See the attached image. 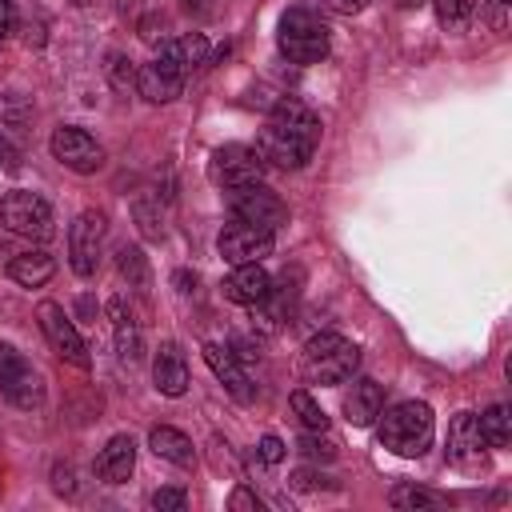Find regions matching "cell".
<instances>
[{
    "mask_svg": "<svg viewBox=\"0 0 512 512\" xmlns=\"http://www.w3.org/2000/svg\"><path fill=\"white\" fill-rule=\"evenodd\" d=\"M108 316H112V340H116V356L124 364H136L144 356V336H140V324L132 316V308L124 300H112L108 304Z\"/></svg>",
    "mask_w": 512,
    "mask_h": 512,
    "instance_id": "obj_19",
    "label": "cell"
},
{
    "mask_svg": "<svg viewBox=\"0 0 512 512\" xmlns=\"http://www.w3.org/2000/svg\"><path fill=\"white\" fill-rule=\"evenodd\" d=\"M360 368V348L336 332H320L304 344L300 372L308 384H344Z\"/></svg>",
    "mask_w": 512,
    "mask_h": 512,
    "instance_id": "obj_2",
    "label": "cell"
},
{
    "mask_svg": "<svg viewBox=\"0 0 512 512\" xmlns=\"http://www.w3.org/2000/svg\"><path fill=\"white\" fill-rule=\"evenodd\" d=\"M8 276L20 288H44L56 276V260L48 252H20V256L8 260Z\"/></svg>",
    "mask_w": 512,
    "mask_h": 512,
    "instance_id": "obj_23",
    "label": "cell"
},
{
    "mask_svg": "<svg viewBox=\"0 0 512 512\" xmlns=\"http://www.w3.org/2000/svg\"><path fill=\"white\" fill-rule=\"evenodd\" d=\"M72 4H76V8H88V4H96V0H72Z\"/></svg>",
    "mask_w": 512,
    "mask_h": 512,
    "instance_id": "obj_44",
    "label": "cell"
},
{
    "mask_svg": "<svg viewBox=\"0 0 512 512\" xmlns=\"http://www.w3.org/2000/svg\"><path fill=\"white\" fill-rule=\"evenodd\" d=\"M216 248L228 264H260L264 256H272V232L236 220V224H224Z\"/></svg>",
    "mask_w": 512,
    "mask_h": 512,
    "instance_id": "obj_11",
    "label": "cell"
},
{
    "mask_svg": "<svg viewBox=\"0 0 512 512\" xmlns=\"http://www.w3.org/2000/svg\"><path fill=\"white\" fill-rule=\"evenodd\" d=\"M16 24V4L12 0H0V40H4V32Z\"/></svg>",
    "mask_w": 512,
    "mask_h": 512,
    "instance_id": "obj_41",
    "label": "cell"
},
{
    "mask_svg": "<svg viewBox=\"0 0 512 512\" xmlns=\"http://www.w3.org/2000/svg\"><path fill=\"white\" fill-rule=\"evenodd\" d=\"M176 52H180V64H184V72H188V68H200V64H208V40H204L200 32H192V36H180V40H176Z\"/></svg>",
    "mask_w": 512,
    "mask_h": 512,
    "instance_id": "obj_31",
    "label": "cell"
},
{
    "mask_svg": "<svg viewBox=\"0 0 512 512\" xmlns=\"http://www.w3.org/2000/svg\"><path fill=\"white\" fill-rule=\"evenodd\" d=\"M52 488L60 496H76V472H72V464H56L52 468Z\"/></svg>",
    "mask_w": 512,
    "mask_h": 512,
    "instance_id": "obj_36",
    "label": "cell"
},
{
    "mask_svg": "<svg viewBox=\"0 0 512 512\" xmlns=\"http://www.w3.org/2000/svg\"><path fill=\"white\" fill-rule=\"evenodd\" d=\"M272 124H280L284 132H292V136L308 140L312 148L320 144V116H316L304 100H296V96L276 100V108H272Z\"/></svg>",
    "mask_w": 512,
    "mask_h": 512,
    "instance_id": "obj_18",
    "label": "cell"
},
{
    "mask_svg": "<svg viewBox=\"0 0 512 512\" xmlns=\"http://www.w3.org/2000/svg\"><path fill=\"white\" fill-rule=\"evenodd\" d=\"M180 4H184V8H192V4H196V0H180Z\"/></svg>",
    "mask_w": 512,
    "mask_h": 512,
    "instance_id": "obj_45",
    "label": "cell"
},
{
    "mask_svg": "<svg viewBox=\"0 0 512 512\" xmlns=\"http://www.w3.org/2000/svg\"><path fill=\"white\" fill-rule=\"evenodd\" d=\"M256 152H260L264 164H276V168H304L316 148H312L308 140H300V136H292V132H284L280 124L268 120V124L260 128V136H256Z\"/></svg>",
    "mask_w": 512,
    "mask_h": 512,
    "instance_id": "obj_12",
    "label": "cell"
},
{
    "mask_svg": "<svg viewBox=\"0 0 512 512\" xmlns=\"http://www.w3.org/2000/svg\"><path fill=\"white\" fill-rule=\"evenodd\" d=\"M228 508H232V512H260V496L248 492V488H236L232 500H228Z\"/></svg>",
    "mask_w": 512,
    "mask_h": 512,
    "instance_id": "obj_37",
    "label": "cell"
},
{
    "mask_svg": "<svg viewBox=\"0 0 512 512\" xmlns=\"http://www.w3.org/2000/svg\"><path fill=\"white\" fill-rule=\"evenodd\" d=\"M180 88H184V76L180 72H168L164 64H144V68H136V92L148 100V104H168V100H176L180 96Z\"/></svg>",
    "mask_w": 512,
    "mask_h": 512,
    "instance_id": "obj_20",
    "label": "cell"
},
{
    "mask_svg": "<svg viewBox=\"0 0 512 512\" xmlns=\"http://www.w3.org/2000/svg\"><path fill=\"white\" fill-rule=\"evenodd\" d=\"M380 412H384V388H380L376 380H356L352 392L344 396V416H348V424L368 428Z\"/></svg>",
    "mask_w": 512,
    "mask_h": 512,
    "instance_id": "obj_21",
    "label": "cell"
},
{
    "mask_svg": "<svg viewBox=\"0 0 512 512\" xmlns=\"http://www.w3.org/2000/svg\"><path fill=\"white\" fill-rule=\"evenodd\" d=\"M0 224L12 236H28V240H48L52 236V204L40 192L16 188L0 200Z\"/></svg>",
    "mask_w": 512,
    "mask_h": 512,
    "instance_id": "obj_4",
    "label": "cell"
},
{
    "mask_svg": "<svg viewBox=\"0 0 512 512\" xmlns=\"http://www.w3.org/2000/svg\"><path fill=\"white\" fill-rule=\"evenodd\" d=\"M228 204H232V216H236V220H244V224H252V228H264V232H276V228L288 220L284 200H280L272 188H264V184L232 188Z\"/></svg>",
    "mask_w": 512,
    "mask_h": 512,
    "instance_id": "obj_9",
    "label": "cell"
},
{
    "mask_svg": "<svg viewBox=\"0 0 512 512\" xmlns=\"http://www.w3.org/2000/svg\"><path fill=\"white\" fill-rule=\"evenodd\" d=\"M324 8H332V12H340V16H356V12L368 8V0H324Z\"/></svg>",
    "mask_w": 512,
    "mask_h": 512,
    "instance_id": "obj_40",
    "label": "cell"
},
{
    "mask_svg": "<svg viewBox=\"0 0 512 512\" xmlns=\"http://www.w3.org/2000/svg\"><path fill=\"white\" fill-rule=\"evenodd\" d=\"M48 148H52V156H56L64 168H72V172H80V176H92V172H100V164H104V148H100L84 128H76V124H60V128L52 132Z\"/></svg>",
    "mask_w": 512,
    "mask_h": 512,
    "instance_id": "obj_10",
    "label": "cell"
},
{
    "mask_svg": "<svg viewBox=\"0 0 512 512\" xmlns=\"http://www.w3.org/2000/svg\"><path fill=\"white\" fill-rule=\"evenodd\" d=\"M500 4H504V0H500Z\"/></svg>",
    "mask_w": 512,
    "mask_h": 512,
    "instance_id": "obj_46",
    "label": "cell"
},
{
    "mask_svg": "<svg viewBox=\"0 0 512 512\" xmlns=\"http://www.w3.org/2000/svg\"><path fill=\"white\" fill-rule=\"evenodd\" d=\"M476 420H480V432H484L488 448H508V440H512V416H508V408H504V404L484 408Z\"/></svg>",
    "mask_w": 512,
    "mask_h": 512,
    "instance_id": "obj_24",
    "label": "cell"
},
{
    "mask_svg": "<svg viewBox=\"0 0 512 512\" xmlns=\"http://www.w3.org/2000/svg\"><path fill=\"white\" fill-rule=\"evenodd\" d=\"M432 8H436L440 28L448 32H464L472 20V0H432Z\"/></svg>",
    "mask_w": 512,
    "mask_h": 512,
    "instance_id": "obj_27",
    "label": "cell"
},
{
    "mask_svg": "<svg viewBox=\"0 0 512 512\" xmlns=\"http://www.w3.org/2000/svg\"><path fill=\"white\" fill-rule=\"evenodd\" d=\"M104 232H108V220H104V212H96V208H84L76 220H72V228H68V264H72V272L76 276H96V268H100V248H104Z\"/></svg>",
    "mask_w": 512,
    "mask_h": 512,
    "instance_id": "obj_6",
    "label": "cell"
},
{
    "mask_svg": "<svg viewBox=\"0 0 512 512\" xmlns=\"http://www.w3.org/2000/svg\"><path fill=\"white\" fill-rule=\"evenodd\" d=\"M36 320H40V332L48 336V344H52V352H56L60 360H68L72 368H88V364H92L84 336L76 332V324L68 320V312H64L56 300H44V304L36 308Z\"/></svg>",
    "mask_w": 512,
    "mask_h": 512,
    "instance_id": "obj_8",
    "label": "cell"
},
{
    "mask_svg": "<svg viewBox=\"0 0 512 512\" xmlns=\"http://www.w3.org/2000/svg\"><path fill=\"white\" fill-rule=\"evenodd\" d=\"M220 288H224V300L252 308V304H260V300L268 296L272 280H268V272H264L260 264H232V272L224 276Z\"/></svg>",
    "mask_w": 512,
    "mask_h": 512,
    "instance_id": "obj_15",
    "label": "cell"
},
{
    "mask_svg": "<svg viewBox=\"0 0 512 512\" xmlns=\"http://www.w3.org/2000/svg\"><path fill=\"white\" fill-rule=\"evenodd\" d=\"M152 508L156 512H184L188 508V492L184 488H156L152 492Z\"/></svg>",
    "mask_w": 512,
    "mask_h": 512,
    "instance_id": "obj_34",
    "label": "cell"
},
{
    "mask_svg": "<svg viewBox=\"0 0 512 512\" xmlns=\"http://www.w3.org/2000/svg\"><path fill=\"white\" fill-rule=\"evenodd\" d=\"M484 448H488V440L480 432L476 412H456L448 424V460L456 468H476V464H484Z\"/></svg>",
    "mask_w": 512,
    "mask_h": 512,
    "instance_id": "obj_13",
    "label": "cell"
},
{
    "mask_svg": "<svg viewBox=\"0 0 512 512\" xmlns=\"http://www.w3.org/2000/svg\"><path fill=\"white\" fill-rule=\"evenodd\" d=\"M276 44L292 64H320L328 56V24L312 8H288L280 16Z\"/></svg>",
    "mask_w": 512,
    "mask_h": 512,
    "instance_id": "obj_3",
    "label": "cell"
},
{
    "mask_svg": "<svg viewBox=\"0 0 512 512\" xmlns=\"http://www.w3.org/2000/svg\"><path fill=\"white\" fill-rule=\"evenodd\" d=\"M132 468H136V440L132 436H112L104 448H100V456H96V464H92V472L104 480V484H124L128 476H132Z\"/></svg>",
    "mask_w": 512,
    "mask_h": 512,
    "instance_id": "obj_17",
    "label": "cell"
},
{
    "mask_svg": "<svg viewBox=\"0 0 512 512\" xmlns=\"http://www.w3.org/2000/svg\"><path fill=\"white\" fill-rule=\"evenodd\" d=\"M388 500H392V508H440V496L436 492H424V488H416V484H396L392 492H388Z\"/></svg>",
    "mask_w": 512,
    "mask_h": 512,
    "instance_id": "obj_29",
    "label": "cell"
},
{
    "mask_svg": "<svg viewBox=\"0 0 512 512\" xmlns=\"http://www.w3.org/2000/svg\"><path fill=\"white\" fill-rule=\"evenodd\" d=\"M148 448H152L160 460L176 464V468H192V464H196V448H192V440H188L180 428H168V424L152 428V432H148Z\"/></svg>",
    "mask_w": 512,
    "mask_h": 512,
    "instance_id": "obj_22",
    "label": "cell"
},
{
    "mask_svg": "<svg viewBox=\"0 0 512 512\" xmlns=\"http://www.w3.org/2000/svg\"><path fill=\"white\" fill-rule=\"evenodd\" d=\"M116 272H120L128 284H136V288L148 284V260H144V252H140L136 244H132V248L124 244V248L116 252Z\"/></svg>",
    "mask_w": 512,
    "mask_h": 512,
    "instance_id": "obj_28",
    "label": "cell"
},
{
    "mask_svg": "<svg viewBox=\"0 0 512 512\" xmlns=\"http://www.w3.org/2000/svg\"><path fill=\"white\" fill-rule=\"evenodd\" d=\"M300 452H304L308 460H336V440L328 436V428H320V432L304 428V436H300Z\"/></svg>",
    "mask_w": 512,
    "mask_h": 512,
    "instance_id": "obj_30",
    "label": "cell"
},
{
    "mask_svg": "<svg viewBox=\"0 0 512 512\" xmlns=\"http://www.w3.org/2000/svg\"><path fill=\"white\" fill-rule=\"evenodd\" d=\"M0 168L4 172H20V148L0 132Z\"/></svg>",
    "mask_w": 512,
    "mask_h": 512,
    "instance_id": "obj_38",
    "label": "cell"
},
{
    "mask_svg": "<svg viewBox=\"0 0 512 512\" xmlns=\"http://www.w3.org/2000/svg\"><path fill=\"white\" fill-rule=\"evenodd\" d=\"M28 116H32V108H28V100H24V96H16V92H0V124L20 128Z\"/></svg>",
    "mask_w": 512,
    "mask_h": 512,
    "instance_id": "obj_33",
    "label": "cell"
},
{
    "mask_svg": "<svg viewBox=\"0 0 512 512\" xmlns=\"http://www.w3.org/2000/svg\"><path fill=\"white\" fill-rule=\"evenodd\" d=\"M432 432H436V420H432V408L424 400H404V404H392L384 416H380V444L396 456H424L428 444H432Z\"/></svg>",
    "mask_w": 512,
    "mask_h": 512,
    "instance_id": "obj_1",
    "label": "cell"
},
{
    "mask_svg": "<svg viewBox=\"0 0 512 512\" xmlns=\"http://www.w3.org/2000/svg\"><path fill=\"white\" fill-rule=\"evenodd\" d=\"M288 404H292V412H296V420L304 424V428H312V432H320V428H328V416H324V408L312 400V392H304V388H296L292 396H288Z\"/></svg>",
    "mask_w": 512,
    "mask_h": 512,
    "instance_id": "obj_26",
    "label": "cell"
},
{
    "mask_svg": "<svg viewBox=\"0 0 512 512\" xmlns=\"http://www.w3.org/2000/svg\"><path fill=\"white\" fill-rule=\"evenodd\" d=\"M204 360H208V368L216 372V380L240 400V404H248L252 400V384H248V372L240 368V356L228 348V344H216V340H208L204 344Z\"/></svg>",
    "mask_w": 512,
    "mask_h": 512,
    "instance_id": "obj_14",
    "label": "cell"
},
{
    "mask_svg": "<svg viewBox=\"0 0 512 512\" xmlns=\"http://www.w3.org/2000/svg\"><path fill=\"white\" fill-rule=\"evenodd\" d=\"M256 460H260V464H280V460H284V440L272 436V432L260 436V444H256Z\"/></svg>",
    "mask_w": 512,
    "mask_h": 512,
    "instance_id": "obj_35",
    "label": "cell"
},
{
    "mask_svg": "<svg viewBox=\"0 0 512 512\" xmlns=\"http://www.w3.org/2000/svg\"><path fill=\"white\" fill-rule=\"evenodd\" d=\"M292 488H332V480H328V476H316V472L304 468V472L292 476Z\"/></svg>",
    "mask_w": 512,
    "mask_h": 512,
    "instance_id": "obj_39",
    "label": "cell"
},
{
    "mask_svg": "<svg viewBox=\"0 0 512 512\" xmlns=\"http://www.w3.org/2000/svg\"><path fill=\"white\" fill-rule=\"evenodd\" d=\"M392 4H400V8H416L420 0H392Z\"/></svg>",
    "mask_w": 512,
    "mask_h": 512,
    "instance_id": "obj_43",
    "label": "cell"
},
{
    "mask_svg": "<svg viewBox=\"0 0 512 512\" xmlns=\"http://www.w3.org/2000/svg\"><path fill=\"white\" fill-rule=\"evenodd\" d=\"M152 380H156V392L160 396H184L188 392V360L180 352L176 340H164L156 360H152Z\"/></svg>",
    "mask_w": 512,
    "mask_h": 512,
    "instance_id": "obj_16",
    "label": "cell"
},
{
    "mask_svg": "<svg viewBox=\"0 0 512 512\" xmlns=\"http://www.w3.org/2000/svg\"><path fill=\"white\" fill-rule=\"evenodd\" d=\"M176 284H180V292H188V284H196V276H188V272H176Z\"/></svg>",
    "mask_w": 512,
    "mask_h": 512,
    "instance_id": "obj_42",
    "label": "cell"
},
{
    "mask_svg": "<svg viewBox=\"0 0 512 512\" xmlns=\"http://www.w3.org/2000/svg\"><path fill=\"white\" fill-rule=\"evenodd\" d=\"M0 392L12 408H24V412L40 408L44 400V376L4 340H0Z\"/></svg>",
    "mask_w": 512,
    "mask_h": 512,
    "instance_id": "obj_5",
    "label": "cell"
},
{
    "mask_svg": "<svg viewBox=\"0 0 512 512\" xmlns=\"http://www.w3.org/2000/svg\"><path fill=\"white\" fill-rule=\"evenodd\" d=\"M208 176H212V184L232 192V188H244V184H260L264 160H260V152L252 144H224V148L212 152Z\"/></svg>",
    "mask_w": 512,
    "mask_h": 512,
    "instance_id": "obj_7",
    "label": "cell"
},
{
    "mask_svg": "<svg viewBox=\"0 0 512 512\" xmlns=\"http://www.w3.org/2000/svg\"><path fill=\"white\" fill-rule=\"evenodd\" d=\"M104 72H108V80H112V88H116V92H128V88H136V68H132V60H128V56H120V52H108V64H104Z\"/></svg>",
    "mask_w": 512,
    "mask_h": 512,
    "instance_id": "obj_32",
    "label": "cell"
},
{
    "mask_svg": "<svg viewBox=\"0 0 512 512\" xmlns=\"http://www.w3.org/2000/svg\"><path fill=\"white\" fill-rule=\"evenodd\" d=\"M132 216H136L144 240H160V236H164V216H160V204H156L152 196H140V200L132 204Z\"/></svg>",
    "mask_w": 512,
    "mask_h": 512,
    "instance_id": "obj_25",
    "label": "cell"
}]
</instances>
